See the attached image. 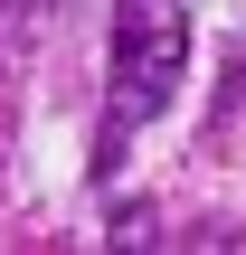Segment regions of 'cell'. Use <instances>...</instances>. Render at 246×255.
I'll use <instances>...</instances> for the list:
<instances>
[{
	"instance_id": "6da1fadb",
	"label": "cell",
	"mask_w": 246,
	"mask_h": 255,
	"mask_svg": "<svg viewBox=\"0 0 246 255\" xmlns=\"http://www.w3.org/2000/svg\"><path fill=\"white\" fill-rule=\"evenodd\" d=\"M190 76V0H114V66H104V151L161 123Z\"/></svg>"
}]
</instances>
